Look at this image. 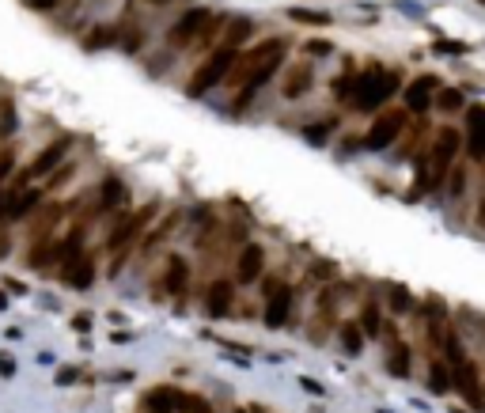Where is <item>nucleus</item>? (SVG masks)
Listing matches in <instances>:
<instances>
[{"label": "nucleus", "mask_w": 485, "mask_h": 413, "mask_svg": "<svg viewBox=\"0 0 485 413\" xmlns=\"http://www.w3.org/2000/svg\"><path fill=\"white\" fill-rule=\"evenodd\" d=\"M285 53H288L285 39H269V42L254 46V50H247L242 57L231 61V69H228V76H224V80L235 83V107H247L250 95H254L262 83L273 80V72L281 69Z\"/></svg>", "instance_id": "obj_1"}, {"label": "nucleus", "mask_w": 485, "mask_h": 413, "mask_svg": "<svg viewBox=\"0 0 485 413\" xmlns=\"http://www.w3.org/2000/svg\"><path fill=\"white\" fill-rule=\"evenodd\" d=\"M402 88V76L398 72H387V69H368V72H357V76H345L338 83V95L353 99L357 110H376Z\"/></svg>", "instance_id": "obj_2"}, {"label": "nucleus", "mask_w": 485, "mask_h": 413, "mask_svg": "<svg viewBox=\"0 0 485 413\" xmlns=\"http://www.w3.org/2000/svg\"><path fill=\"white\" fill-rule=\"evenodd\" d=\"M235 57H239V46L220 42L217 50H212L209 57L198 65V72L190 76V88H186V95H190V99H201L205 91H212L224 76H228V69H231V61H235Z\"/></svg>", "instance_id": "obj_3"}, {"label": "nucleus", "mask_w": 485, "mask_h": 413, "mask_svg": "<svg viewBox=\"0 0 485 413\" xmlns=\"http://www.w3.org/2000/svg\"><path fill=\"white\" fill-rule=\"evenodd\" d=\"M459 148H463V137H459V129H455V126H440V129H436V144H432V152L425 156L428 186L444 182V175L451 171V163H455V156H459Z\"/></svg>", "instance_id": "obj_4"}, {"label": "nucleus", "mask_w": 485, "mask_h": 413, "mask_svg": "<svg viewBox=\"0 0 485 413\" xmlns=\"http://www.w3.org/2000/svg\"><path fill=\"white\" fill-rule=\"evenodd\" d=\"M152 212H156V205H148V209H141V212H133L125 224H118L114 231H110V239H107V247L114 250V262H110V269H121V262H125V250H129V243H133L137 236L144 231V224L152 220Z\"/></svg>", "instance_id": "obj_5"}, {"label": "nucleus", "mask_w": 485, "mask_h": 413, "mask_svg": "<svg viewBox=\"0 0 485 413\" xmlns=\"http://www.w3.org/2000/svg\"><path fill=\"white\" fill-rule=\"evenodd\" d=\"M209 20H212L209 8H186L182 20L167 31V46H171V50H186V46H193V39L205 31V23H209Z\"/></svg>", "instance_id": "obj_6"}, {"label": "nucleus", "mask_w": 485, "mask_h": 413, "mask_svg": "<svg viewBox=\"0 0 485 413\" xmlns=\"http://www.w3.org/2000/svg\"><path fill=\"white\" fill-rule=\"evenodd\" d=\"M402 121H406V114H395V110L383 114L368 133H364V148H368V152H383L387 144H395L398 133H402Z\"/></svg>", "instance_id": "obj_7"}, {"label": "nucleus", "mask_w": 485, "mask_h": 413, "mask_svg": "<svg viewBox=\"0 0 485 413\" xmlns=\"http://www.w3.org/2000/svg\"><path fill=\"white\" fill-rule=\"evenodd\" d=\"M466 152L470 159H485V110L478 102L466 107Z\"/></svg>", "instance_id": "obj_8"}, {"label": "nucleus", "mask_w": 485, "mask_h": 413, "mask_svg": "<svg viewBox=\"0 0 485 413\" xmlns=\"http://www.w3.org/2000/svg\"><path fill=\"white\" fill-rule=\"evenodd\" d=\"M266 296H269V304H266V326H285L288 311H292V288H288V285H273Z\"/></svg>", "instance_id": "obj_9"}, {"label": "nucleus", "mask_w": 485, "mask_h": 413, "mask_svg": "<svg viewBox=\"0 0 485 413\" xmlns=\"http://www.w3.org/2000/svg\"><path fill=\"white\" fill-rule=\"evenodd\" d=\"M262 266H266V250L258 247V243H247V247H242V255H239V266H235L239 280H242V285L258 280V277H262Z\"/></svg>", "instance_id": "obj_10"}, {"label": "nucleus", "mask_w": 485, "mask_h": 413, "mask_svg": "<svg viewBox=\"0 0 485 413\" xmlns=\"http://www.w3.org/2000/svg\"><path fill=\"white\" fill-rule=\"evenodd\" d=\"M455 387H459L466 398H470V406H481V387H478V364H470V360H463L459 368H455Z\"/></svg>", "instance_id": "obj_11"}, {"label": "nucleus", "mask_w": 485, "mask_h": 413, "mask_svg": "<svg viewBox=\"0 0 485 413\" xmlns=\"http://www.w3.org/2000/svg\"><path fill=\"white\" fill-rule=\"evenodd\" d=\"M61 273H64V285H69V288H80V292H83V288L95 285V262L80 255L76 262H72V266H64Z\"/></svg>", "instance_id": "obj_12"}, {"label": "nucleus", "mask_w": 485, "mask_h": 413, "mask_svg": "<svg viewBox=\"0 0 485 413\" xmlns=\"http://www.w3.org/2000/svg\"><path fill=\"white\" fill-rule=\"evenodd\" d=\"M432 91H436V80H432V76L414 80V83L406 88V107L414 110V114H425L428 102H432Z\"/></svg>", "instance_id": "obj_13"}, {"label": "nucleus", "mask_w": 485, "mask_h": 413, "mask_svg": "<svg viewBox=\"0 0 485 413\" xmlns=\"http://www.w3.org/2000/svg\"><path fill=\"white\" fill-rule=\"evenodd\" d=\"M231 296H235V285L231 280H217V285L209 288V299H205V307H209L212 318H224L231 311Z\"/></svg>", "instance_id": "obj_14"}, {"label": "nucleus", "mask_w": 485, "mask_h": 413, "mask_svg": "<svg viewBox=\"0 0 485 413\" xmlns=\"http://www.w3.org/2000/svg\"><path fill=\"white\" fill-rule=\"evenodd\" d=\"M64 152H69V140H53V144H46L42 152H39V159L31 163V171H27V175H50L53 167H57L61 159H64Z\"/></svg>", "instance_id": "obj_15"}, {"label": "nucleus", "mask_w": 485, "mask_h": 413, "mask_svg": "<svg viewBox=\"0 0 485 413\" xmlns=\"http://www.w3.org/2000/svg\"><path fill=\"white\" fill-rule=\"evenodd\" d=\"M186 277H190V269H186V262L179 255L167 258V269H163V288L167 292H182L186 288Z\"/></svg>", "instance_id": "obj_16"}, {"label": "nucleus", "mask_w": 485, "mask_h": 413, "mask_svg": "<svg viewBox=\"0 0 485 413\" xmlns=\"http://www.w3.org/2000/svg\"><path fill=\"white\" fill-rule=\"evenodd\" d=\"M311 80H315V72L307 69V65H296L292 72H288V80H285V95L288 99H300L307 88H311Z\"/></svg>", "instance_id": "obj_17"}, {"label": "nucleus", "mask_w": 485, "mask_h": 413, "mask_svg": "<svg viewBox=\"0 0 485 413\" xmlns=\"http://www.w3.org/2000/svg\"><path fill=\"white\" fill-rule=\"evenodd\" d=\"M39 190H27V194H15L12 197V209H8V220H23L27 217V212H31L34 209V205H39Z\"/></svg>", "instance_id": "obj_18"}, {"label": "nucleus", "mask_w": 485, "mask_h": 413, "mask_svg": "<svg viewBox=\"0 0 485 413\" xmlns=\"http://www.w3.org/2000/svg\"><path fill=\"white\" fill-rule=\"evenodd\" d=\"M121 201H125V186H121L118 178H107V182H102L99 205H102V209H114V205H121Z\"/></svg>", "instance_id": "obj_19"}, {"label": "nucleus", "mask_w": 485, "mask_h": 413, "mask_svg": "<svg viewBox=\"0 0 485 413\" xmlns=\"http://www.w3.org/2000/svg\"><path fill=\"white\" fill-rule=\"evenodd\" d=\"M390 372H395L398 379L409 375V345L406 341H395V349H390Z\"/></svg>", "instance_id": "obj_20"}, {"label": "nucleus", "mask_w": 485, "mask_h": 413, "mask_svg": "<svg viewBox=\"0 0 485 413\" xmlns=\"http://www.w3.org/2000/svg\"><path fill=\"white\" fill-rule=\"evenodd\" d=\"M341 341H345V349H349V353H360V345H364L360 326H357V323H345V326H341Z\"/></svg>", "instance_id": "obj_21"}, {"label": "nucleus", "mask_w": 485, "mask_h": 413, "mask_svg": "<svg viewBox=\"0 0 485 413\" xmlns=\"http://www.w3.org/2000/svg\"><path fill=\"white\" fill-rule=\"evenodd\" d=\"M288 15H292L296 23H311V27H326V23H330V15H326V12H303V8H292Z\"/></svg>", "instance_id": "obj_22"}, {"label": "nucleus", "mask_w": 485, "mask_h": 413, "mask_svg": "<svg viewBox=\"0 0 485 413\" xmlns=\"http://www.w3.org/2000/svg\"><path fill=\"white\" fill-rule=\"evenodd\" d=\"M360 326H364V334H379V307L376 304H368L360 311Z\"/></svg>", "instance_id": "obj_23"}, {"label": "nucleus", "mask_w": 485, "mask_h": 413, "mask_svg": "<svg viewBox=\"0 0 485 413\" xmlns=\"http://www.w3.org/2000/svg\"><path fill=\"white\" fill-rule=\"evenodd\" d=\"M428 379H432V391H447V387H451V375H447L444 364H432V375H428Z\"/></svg>", "instance_id": "obj_24"}, {"label": "nucleus", "mask_w": 485, "mask_h": 413, "mask_svg": "<svg viewBox=\"0 0 485 413\" xmlns=\"http://www.w3.org/2000/svg\"><path fill=\"white\" fill-rule=\"evenodd\" d=\"M440 107H444V110H459V107H463V91H455V88L440 91Z\"/></svg>", "instance_id": "obj_25"}, {"label": "nucleus", "mask_w": 485, "mask_h": 413, "mask_svg": "<svg viewBox=\"0 0 485 413\" xmlns=\"http://www.w3.org/2000/svg\"><path fill=\"white\" fill-rule=\"evenodd\" d=\"M390 307H395V311H409V292L406 288H390Z\"/></svg>", "instance_id": "obj_26"}, {"label": "nucleus", "mask_w": 485, "mask_h": 413, "mask_svg": "<svg viewBox=\"0 0 485 413\" xmlns=\"http://www.w3.org/2000/svg\"><path fill=\"white\" fill-rule=\"evenodd\" d=\"M20 194L15 186H8V190H0V217H8V209H12V197Z\"/></svg>", "instance_id": "obj_27"}, {"label": "nucleus", "mask_w": 485, "mask_h": 413, "mask_svg": "<svg viewBox=\"0 0 485 413\" xmlns=\"http://www.w3.org/2000/svg\"><path fill=\"white\" fill-rule=\"evenodd\" d=\"M12 159H15V152H0V178L12 171Z\"/></svg>", "instance_id": "obj_28"}, {"label": "nucleus", "mask_w": 485, "mask_h": 413, "mask_svg": "<svg viewBox=\"0 0 485 413\" xmlns=\"http://www.w3.org/2000/svg\"><path fill=\"white\" fill-rule=\"evenodd\" d=\"M27 4H31L34 12H53V4H57V0H27Z\"/></svg>", "instance_id": "obj_29"}, {"label": "nucleus", "mask_w": 485, "mask_h": 413, "mask_svg": "<svg viewBox=\"0 0 485 413\" xmlns=\"http://www.w3.org/2000/svg\"><path fill=\"white\" fill-rule=\"evenodd\" d=\"M463 182H466V175L455 171V175H451V194H463Z\"/></svg>", "instance_id": "obj_30"}, {"label": "nucleus", "mask_w": 485, "mask_h": 413, "mask_svg": "<svg viewBox=\"0 0 485 413\" xmlns=\"http://www.w3.org/2000/svg\"><path fill=\"white\" fill-rule=\"evenodd\" d=\"M72 326H76V330L83 334V330H91V318H88V315H76V318H72Z\"/></svg>", "instance_id": "obj_31"}, {"label": "nucleus", "mask_w": 485, "mask_h": 413, "mask_svg": "<svg viewBox=\"0 0 485 413\" xmlns=\"http://www.w3.org/2000/svg\"><path fill=\"white\" fill-rule=\"evenodd\" d=\"M12 368H15L12 356H0V375H12Z\"/></svg>", "instance_id": "obj_32"}, {"label": "nucleus", "mask_w": 485, "mask_h": 413, "mask_svg": "<svg viewBox=\"0 0 485 413\" xmlns=\"http://www.w3.org/2000/svg\"><path fill=\"white\" fill-rule=\"evenodd\" d=\"M72 379H76V372H72V368H64V372H57V383H72Z\"/></svg>", "instance_id": "obj_33"}, {"label": "nucleus", "mask_w": 485, "mask_h": 413, "mask_svg": "<svg viewBox=\"0 0 485 413\" xmlns=\"http://www.w3.org/2000/svg\"><path fill=\"white\" fill-rule=\"evenodd\" d=\"M307 50H311V53H330V46H326V42H311Z\"/></svg>", "instance_id": "obj_34"}, {"label": "nucleus", "mask_w": 485, "mask_h": 413, "mask_svg": "<svg viewBox=\"0 0 485 413\" xmlns=\"http://www.w3.org/2000/svg\"><path fill=\"white\" fill-rule=\"evenodd\" d=\"M8 255V239H0V258H4Z\"/></svg>", "instance_id": "obj_35"}, {"label": "nucleus", "mask_w": 485, "mask_h": 413, "mask_svg": "<svg viewBox=\"0 0 485 413\" xmlns=\"http://www.w3.org/2000/svg\"><path fill=\"white\" fill-rule=\"evenodd\" d=\"M4 307H8V296H4V292H0V311H4Z\"/></svg>", "instance_id": "obj_36"}, {"label": "nucleus", "mask_w": 485, "mask_h": 413, "mask_svg": "<svg viewBox=\"0 0 485 413\" xmlns=\"http://www.w3.org/2000/svg\"><path fill=\"white\" fill-rule=\"evenodd\" d=\"M156 4H167V0H156Z\"/></svg>", "instance_id": "obj_37"}]
</instances>
